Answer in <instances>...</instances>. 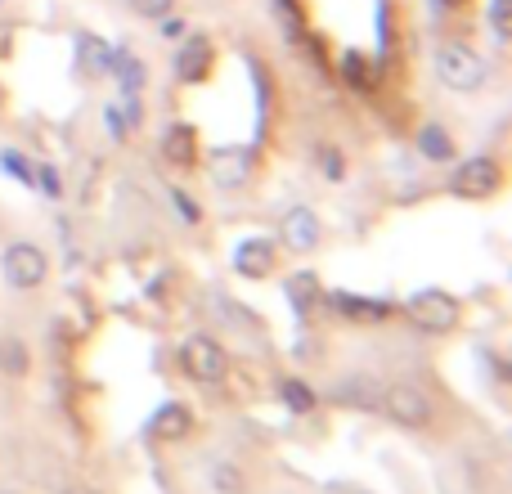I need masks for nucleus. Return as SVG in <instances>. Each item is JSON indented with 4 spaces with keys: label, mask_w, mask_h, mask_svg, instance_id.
Returning <instances> with one entry per match:
<instances>
[{
    "label": "nucleus",
    "mask_w": 512,
    "mask_h": 494,
    "mask_svg": "<svg viewBox=\"0 0 512 494\" xmlns=\"http://www.w3.org/2000/svg\"><path fill=\"white\" fill-rule=\"evenodd\" d=\"M378 409H382V414H387L396 427H409V432H423V427L436 423L432 396H427L418 382H409V378L387 382V387H382V396H378Z\"/></svg>",
    "instance_id": "f257e3e1"
},
{
    "label": "nucleus",
    "mask_w": 512,
    "mask_h": 494,
    "mask_svg": "<svg viewBox=\"0 0 512 494\" xmlns=\"http://www.w3.org/2000/svg\"><path fill=\"white\" fill-rule=\"evenodd\" d=\"M405 315H409V324L414 328H423V333H454L459 328V319H463V301L454 297V292H445V288H423V292H414V297L405 301Z\"/></svg>",
    "instance_id": "f03ea898"
},
{
    "label": "nucleus",
    "mask_w": 512,
    "mask_h": 494,
    "mask_svg": "<svg viewBox=\"0 0 512 494\" xmlns=\"http://www.w3.org/2000/svg\"><path fill=\"white\" fill-rule=\"evenodd\" d=\"M180 369L194 382H203V387H216V382H225V373H230V351H225L212 333H189L185 342H180Z\"/></svg>",
    "instance_id": "7ed1b4c3"
},
{
    "label": "nucleus",
    "mask_w": 512,
    "mask_h": 494,
    "mask_svg": "<svg viewBox=\"0 0 512 494\" xmlns=\"http://www.w3.org/2000/svg\"><path fill=\"white\" fill-rule=\"evenodd\" d=\"M436 72H441V81L450 90H459V95H472V90L486 86V59H481L472 45L463 41H445L441 50H436Z\"/></svg>",
    "instance_id": "20e7f679"
},
{
    "label": "nucleus",
    "mask_w": 512,
    "mask_h": 494,
    "mask_svg": "<svg viewBox=\"0 0 512 494\" xmlns=\"http://www.w3.org/2000/svg\"><path fill=\"white\" fill-rule=\"evenodd\" d=\"M0 274H5V283L14 292H32V288H41V283L50 279V256H45L36 243L18 239V243H9L5 252H0Z\"/></svg>",
    "instance_id": "39448f33"
},
{
    "label": "nucleus",
    "mask_w": 512,
    "mask_h": 494,
    "mask_svg": "<svg viewBox=\"0 0 512 494\" xmlns=\"http://www.w3.org/2000/svg\"><path fill=\"white\" fill-rule=\"evenodd\" d=\"M450 194L454 198H472V203H481V198H490L499 185H504V171H499L495 158H486V153H477V158H463L459 167L450 171Z\"/></svg>",
    "instance_id": "423d86ee"
},
{
    "label": "nucleus",
    "mask_w": 512,
    "mask_h": 494,
    "mask_svg": "<svg viewBox=\"0 0 512 494\" xmlns=\"http://www.w3.org/2000/svg\"><path fill=\"white\" fill-rule=\"evenodd\" d=\"M279 243L288 247V252H297V256L315 252V247L324 243V225H319L315 207H288L283 221H279Z\"/></svg>",
    "instance_id": "0eeeda50"
},
{
    "label": "nucleus",
    "mask_w": 512,
    "mask_h": 494,
    "mask_svg": "<svg viewBox=\"0 0 512 494\" xmlns=\"http://www.w3.org/2000/svg\"><path fill=\"white\" fill-rule=\"evenodd\" d=\"M274 256H279L274 239L252 234V239H243L239 247H234V270H239L243 279H265V274L274 270Z\"/></svg>",
    "instance_id": "6e6552de"
},
{
    "label": "nucleus",
    "mask_w": 512,
    "mask_h": 494,
    "mask_svg": "<svg viewBox=\"0 0 512 494\" xmlns=\"http://www.w3.org/2000/svg\"><path fill=\"white\" fill-rule=\"evenodd\" d=\"M207 171L221 189H239L252 180V149H216L207 158Z\"/></svg>",
    "instance_id": "1a4fd4ad"
},
{
    "label": "nucleus",
    "mask_w": 512,
    "mask_h": 494,
    "mask_svg": "<svg viewBox=\"0 0 512 494\" xmlns=\"http://www.w3.org/2000/svg\"><path fill=\"white\" fill-rule=\"evenodd\" d=\"M378 396L382 387L373 382V373H346L342 382H333V400L346 409H364V414H373L378 409Z\"/></svg>",
    "instance_id": "9d476101"
},
{
    "label": "nucleus",
    "mask_w": 512,
    "mask_h": 494,
    "mask_svg": "<svg viewBox=\"0 0 512 494\" xmlns=\"http://www.w3.org/2000/svg\"><path fill=\"white\" fill-rule=\"evenodd\" d=\"M189 427H194V409L180 405V400H167V405H158V414H153L149 432L158 436V441H185Z\"/></svg>",
    "instance_id": "9b49d317"
},
{
    "label": "nucleus",
    "mask_w": 512,
    "mask_h": 494,
    "mask_svg": "<svg viewBox=\"0 0 512 494\" xmlns=\"http://www.w3.org/2000/svg\"><path fill=\"white\" fill-rule=\"evenodd\" d=\"M162 158L171 162V167H194L198 158V131L189 122H171L167 135H162Z\"/></svg>",
    "instance_id": "f8f14e48"
},
{
    "label": "nucleus",
    "mask_w": 512,
    "mask_h": 494,
    "mask_svg": "<svg viewBox=\"0 0 512 494\" xmlns=\"http://www.w3.org/2000/svg\"><path fill=\"white\" fill-rule=\"evenodd\" d=\"M207 68H212V41H207V36H194V41L180 45V54H176V77L180 81H203Z\"/></svg>",
    "instance_id": "ddd939ff"
},
{
    "label": "nucleus",
    "mask_w": 512,
    "mask_h": 494,
    "mask_svg": "<svg viewBox=\"0 0 512 494\" xmlns=\"http://www.w3.org/2000/svg\"><path fill=\"white\" fill-rule=\"evenodd\" d=\"M328 306L337 310V315L346 319H360V324H369V319H387V301H373V297H355V292H328Z\"/></svg>",
    "instance_id": "4468645a"
},
{
    "label": "nucleus",
    "mask_w": 512,
    "mask_h": 494,
    "mask_svg": "<svg viewBox=\"0 0 512 494\" xmlns=\"http://www.w3.org/2000/svg\"><path fill=\"white\" fill-rule=\"evenodd\" d=\"M32 373V351H27V342L23 337H14V333H5L0 337V378H27Z\"/></svg>",
    "instance_id": "2eb2a0df"
},
{
    "label": "nucleus",
    "mask_w": 512,
    "mask_h": 494,
    "mask_svg": "<svg viewBox=\"0 0 512 494\" xmlns=\"http://www.w3.org/2000/svg\"><path fill=\"white\" fill-rule=\"evenodd\" d=\"M77 59H81V68H86L90 77H104V72H113L117 50H108L99 36H86V32H81V36H77Z\"/></svg>",
    "instance_id": "dca6fc26"
},
{
    "label": "nucleus",
    "mask_w": 512,
    "mask_h": 494,
    "mask_svg": "<svg viewBox=\"0 0 512 494\" xmlns=\"http://www.w3.org/2000/svg\"><path fill=\"white\" fill-rule=\"evenodd\" d=\"M207 486H212L216 494H248V490H252V481H248V472H243L239 463L216 459L212 468H207Z\"/></svg>",
    "instance_id": "f3484780"
},
{
    "label": "nucleus",
    "mask_w": 512,
    "mask_h": 494,
    "mask_svg": "<svg viewBox=\"0 0 512 494\" xmlns=\"http://www.w3.org/2000/svg\"><path fill=\"white\" fill-rule=\"evenodd\" d=\"M418 153H423L427 162H454V135L445 131L441 122H427L423 131H418Z\"/></svg>",
    "instance_id": "a211bd4d"
},
{
    "label": "nucleus",
    "mask_w": 512,
    "mask_h": 494,
    "mask_svg": "<svg viewBox=\"0 0 512 494\" xmlns=\"http://www.w3.org/2000/svg\"><path fill=\"white\" fill-rule=\"evenodd\" d=\"M288 301H292V310H297V315H306V310H315L319 301H324V288H319V279L315 274H292L288 279Z\"/></svg>",
    "instance_id": "6ab92c4d"
},
{
    "label": "nucleus",
    "mask_w": 512,
    "mask_h": 494,
    "mask_svg": "<svg viewBox=\"0 0 512 494\" xmlns=\"http://www.w3.org/2000/svg\"><path fill=\"white\" fill-rule=\"evenodd\" d=\"M279 396H283V405H288V414H315V405H319L315 387H310V382H301V378H283L279 382Z\"/></svg>",
    "instance_id": "aec40b11"
},
{
    "label": "nucleus",
    "mask_w": 512,
    "mask_h": 494,
    "mask_svg": "<svg viewBox=\"0 0 512 494\" xmlns=\"http://www.w3.org/2000/svg\"><path fill=\"white\" fill-rule=\"evenodd\" d=\"M113 72L122 77V90H126V95H135V90L144 86V63L131 59V54H117V59H113Z\"/></svg>",
    "instance_id": "412c9836"
},
{
    "label": "nucleus",
    "mask_w": 512,
    "mask_h": 494,
    "mask_svg": "<svg viewBox=\"0 0 512 494\" xmlns=\"http://www.w3.org/2000/svg\"><path fill=\"white\" fill-rule=\"evenodd\" d=\"M0 167H5V176H14V180H23V185H32V162H27L23 153L5 149V153H0Z\"/></svg>",
    "instance_id": "4be33fe9"
},
{
    "label": "nucleus",
    "mask_w": 512,
    "mask_h": 494,
    "mask_svg": "<svg viewBox=\"0 0 512 494\" xmlns=\"http://www.w3.org/2000/svg\"><path fill=\"white\" fill-rule=\"evenodd\" d=\"M32 185H41L50 198H59V194H63V180H59V171H54L50 162H41V167H32Z\"/></svg>",
    "instance_id": "5701e85b"
},
{
    "label": "nucleus",
    "mask_w": 512,
    "mask_h": 494,
    "mask_svg": "<svg viewBox=\"0 0 512 494\" xmlns=\"http://www.w3.org/2000/svg\"><path fill=\"white\" fill-rule=\"evenodd\" d=\"M131 9L140 18H153V23H158V18H167L171 9H176V0H131Z\"/></svg>",
    "instance_id": "b1692460"
},
{
    "label": "nucleus",
    "mask_w": 512,
    "mask_h": 494,
    "mask_svg": "<svg viewBox=\"0 0 512 494\" xmlns=\"http://www.w3.org/2000/svg\"><path fill=\"white\" fill-rule=\"evenodd\" d=\"M319 167H324V180H342L346 176V158L337 149H319Z\"/></svg>",
    "instance_id": "393cba45"
},
{
    "label": "nucleus",
    "mask_w": 512,
    "mask_h": 494,
    "mask_svg": "<svg viewBox=\"0 0 512 494\" xmlns=\"http://www.w3.org/2000/svg\"><path fill=\"white\" fill-rule=\"evenodd\" d=\"M171 203H176V207H180V216H185V221H189V225H198V221H203V207H198V203H194V198H189V194H185V189H171Z\"/></svg>",
    "instance_id": "a878e982"
},
{
    "label": "nucleus",
    "mask_w": 512,
    "mask_h": 494,
    "mask_svg": "<svg viewBox=\"0 0 512 494\" xmlns=\"http://www.w3.org/2000/svg\"><path fill=\"white\" fill-rule=\"evenodd\" d=\"M490 27L499 41H508V0H490Z\"/></svg>",
    "instance_id": "bb28decb"
},
{
    "label": "nucleus",
    "mask_w": 512,
    "mask_h": 494,
    "mask_svg": "<svg viewBox=\"0 0 512 494\" xmlns=\"http://www.w3.org/2000/svg\"><path fill=\"white\" fill-rule=\"evenodd\" d=\"M158 23H162V36H185V18H158Z\"/></svg>",
    "instance_id": "cd10ccee"
},
{
    "label": "nucleus",
    "mask_w": 512,
    "mask_h": 494,
    "mask_svg": "<svg viewBox=\"0 0 512 494\" xmlns=\"http://www.w3.org/2000/svg\"><path fill=\"white\" fill-rule=\"evenodd\" d=\"M108 131H113V140H122V135H126V122H122V117H117V108H108Z\"/></svg>",
    "instance_id": "c85d7f7f"
},
{
    "label": "nucleus",
    "mask_w": 512,
    "mask_h": 494,
    "mask_svg": "<svg viewBox=\"0 0 512 494\" xmlns=\"http://www.w3.org/2000/svg\"><path fill=\"white\" fill-rule=\"evenodd\" d=\"M63 494H90L86 486H68V490H63Z\"/></svg>",
    "instance_id": "c756f323"
},
{
    "label": "nucleus",
    "mask_w": 512,
    "mask_h": 494,
    "mask_svg": "<svg viewBox=\"0 0 512 494\" xmlns=\"http://www.w3.org/2000/svg\"><path fill=\"white\" fill-rule=\"evenodd\" d=\"M441 5H463V0H441Z\"/></svg>",
    "instance_id": "7c9ffc66"
},
{
    "label": "nucleus",
    "mask_w": 512,
    "mask_h": 494,
    "mask_svg": "<svg viewBox=\"0 0 512 494\" xmlns=\"http://www.w3.org/2000/svg\"><path fill=\"white\" fill-rule=\"evenodd\" d=\"M0 494H14V490H0Z\"/></svg>",
    "instance_id": "2f4dec72"
}]
</instances>
